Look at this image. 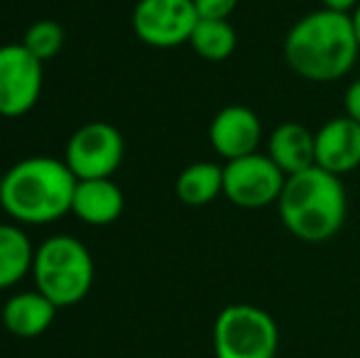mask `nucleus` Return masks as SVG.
<instances>
[{"label":"nucleus","mask_w":360,"mask_h":358,"mask_svg":"<svg viewBox=\"0 0 360 358\" xmlns=\"http://www.w3.org/2000/svg\"><path fill=\"white\" fill-rule=\"evenodd\" d=\"M22 44L39 59L47 62L54 59L64 47V27L54 20H39V23L30 25L27 32L22 37Z\"/></svg>","instance_id":"obj_18"},{"label":"nucleus","mask_w":360,"mask_h":358,"mask_svg":"<svg viewBox=\"0 0 360 358\" xmlns=\"http://www.w3.org/2000/svg\"><path fill=\"white\" fill-rule=\"evenodd\" d=\"M34 265L27 234L15 224H0V290L18 285Z\"/></svg>","instance_id":"obj_15"},{"label":"nucleus","mask_w":360,"mask_h":358,"mask_svg":"<svg viewBox=\"0 0 360 358\" xmlns=\"http://www.w3.org/2000/svg\"><path fill=\"white\" fill-rule=\"evenodd\" d=\"M125 143L118 128L103 120L81 125L69 138L64 162L76 179H105L120 167Z\"/></svg>","instance_id":"obj_7"},{"label":"nucleus","mask_w":360,"mask_h":358,"mask_svg":"<svg viewBox=\"0 0 360 358\" xmlns=\"http://www.w3.org/2000/svg\"><path fill=\"white\" fill-rule=\"evenodd\" d=\"M76 181L64 160L25 158L0 179V206L20 224H52L72 211Z\"/></svg>","instance_id":"obj_2"},{"label":"nucleus","mask_w":360,"mask_h":358,"mask_svg":"<svg viewBox=\"0 0 360 358\" xmlns=\"http://www.w3.org/2000/svg\"><path fill=\"white\" fill-rule=\"evenodd\" d=\"M238 3L240 0H194L199 18L209 20H228L233 10L238 8Z\"/></svg>","instance_id":"obj_19"},{"label":"nucleus","mask_w":360,"mask_h":358,"mask_svg":"<svg viewBox=\"0 0 360 358\" xmlns=\"http://www.w3.org/2000/svg\"><path fill=\"white\" fill-rule=\"evenodd\" d=\"M358 3H360V0H321L323 8L338 10V13H348V15H351L353 10L358 8Z\"/></svg>","instance_id":"obj_21"},{"label":"nucleus","mask_w":360,"mask_h":358,"mask_svg":"<svg viewBox=\"0 0 360 358\" xmlns=\"http://www.w3.org/2000/svg\"><path fill=\"white\" fill-rule=\"evenodd\" d=\"M343 106H346V115L353 118L356 123H360V79L351 84L346 89V96H343Z\"/></svg>","instance_id":"obj_20"},{"label":"nucleus","mask_w":360,"mask_h":358,"mask_svg":"<svg viewBox=\"0 0 360 358\" xmlns=\"http://www.w3.org/2000/svg\"><path fill=\"white\" fill-rule=\"evenodd\" d=\"M123 191L110 177L79 179L72 199V214L89 226H108L123 214Z\"/></svg>","instance_id":"obj_13"},{"label":"nucleus","mask_w":360,"mask_h":358,"mask_svg":"<svg viewBox=\"0 0 360 358\" xmlns=\"http://www.w3.org/2000/svg\"><path fill=\"white\" fill-rule=\"evenodd\" d=\"M316 167L331 174H348L360 167V123L348 115L328 118L314 133Z\"/></svg>","instance_id":"obj_11"},{"label":"nucleus","mask_w":360,"mask_h":358,"mask_svg":"<svg viewBox=\"0 0 360 358\" xmlns=\"http://www.w3.org/2000/svg\"><path fill=\"white\" fill-rule=\"evenodd\" d=\"M280 326L270 312L255 305H228L214 321L216 358H275Z\"/></svg>","instance_id":"obj_5"},{"label":"nucleus","mask_w":360,"mask_h":358,"mask_svg":"<svg viewBox=\"0 0 360 358\" xmlns=\"http://www.w3.org/2000/svg\"><path fill=\"white\" fill-rule=\"evenodd\" d=\"M199 23L194 0H140L133 10V30L147 47L172 49L189 44Z\"/></svg>","instance_id":"obj_8"},{"label":"nucleus","mask_w":360,"mask_h":358,"mask_svg":"<svg viewBox=\"0 0 360 358\" xmlns=\"http://www.w3.org/2000/svg\"><path fill=\"white\" fill-rule=\"evenodd\" d=\"M282 226L304 243H326L343 229L348 216L346 186L338 174L309 167L287 177L277 201Z\"/></svg>","instance_id":"obj_3"},{"label":"nucleus","mask_w":360,"mask_h":358,"mask_svg":"<svg viewBox=\"0 0 360 358\" xmlns=\"http://www.w3.org/2000/svg\"><path fill=\"white\" fill-rule=\"evenodd\" d=\"M42 62L20 44L0 47V115L18 118L34 108L42 94Z\"/></svg>","instance_id":"obj_9"},{"label":"nucleus","mask_w":360,"mask_h":358,"mask_svg":"<svg viewBox=\"0 0 360 358\" xmlns=\"http://www.w3.org/2000/svg\"><path fill=\"white\" fill-rule=\"evenodd\" d=\"M282 49L289 69L314 84L343 79L356 67L360 54L353 18L328 8L299 18L289 27Z\"/></svg>","instance_id":"obj_1"},{"label":"nucleus","mask_w":360,"mask_h":358,"mask_svg":"<svg viewBox=\"0 0 360 358\" xmlns=\"http://www.w3.org/2000/svg\"><path fill=\"white\" fill-rule=\"evenodd\" d=\"M351 18H353V27H356V37H358V44H360V3H358V8L351 13Z\"/></svg>","instance_id":"obj_22"},{"label":"nucleus","mask_w":360,"mask_h":358,"mask_svg":"<svg viewBox=\"0 0 360 358\" xmlns=\"http://www.w3.org/2000/svg\"><path fill=\"white\" fill-rule=\"evenodd\" d=\"M57 307L39 290L18 292L3 307V324L13 336L20 339H37L52 326Z\"/></svg>","instance_id":"obj_14"},{"label":"nucleus","mask_w":360,"mask_h":358,"mask_svg":"<svg viewBox=\"0 0 360 358\" xmlns=\"http://www.w3.org/2000/svg\"><path fill=\"white\" fill-rule=\"evenodd\" d=\"M189 44L206 62H226L238 47V34L228 20H209L199 18Z\"/></svg>","instance_id":"obj_17"},{"label":"nucleus","mask_w":360,"mask_h":358,"mask_svg":"<svg viewBox=\"0 0 360 358\" xmlns=\"http://www.w3.org/2000/svg\"><path fill=\"white\" fill-rule=\"evenodd\" d=\"M176 196L186 206H206L223 194V167L216 162H194L176 177Z\"/></svg>","instance_id":"obj_16"},{"label":"nucleus","mask_w":360,"mask_h":358,"mask_svg":"<svg viewBox=\"0 0 360 358\" xmlns=\"http://www.w3.org/2000/svg\"><path fill=\"white\" fill-rule=\"evenodd\" d=\"M211 148L216 150L218 158L238 160L245 155L257 153L262 143V120L248 106H226L214 115L209 125Z\"/></svg>","instance_id":"obj_10"},{"label":"nucleus","mask_w":360,"mask_h":358,"mask_svg":"<svg viewBox=\"0 0 360 358\" xmlns=\"http://www.w3.org/2000/svg\"><path fill=\"white\" fill-rule=\"evenodd\" d=\"M267 155L287 177H292L309 167H316V140L307 125L287 120L270 133Z\"/></svg>","instance_id":"obj_12"},{"label":"nucleus","mask_w":360,"mask_h":358,"mask_svg":"<svg viewBox=\"0 0 360 358\" xmlns=\"http://www.w3.org/2000/svg\"><path fill=\"white\" fill-rule=\"evenodd\" d=\"M34 285L57 309L79 305L94 285V258L72 236H52L34 250Z\"/></svg>","instance_id":"obj_4"},{"label":"nucleus","mask_w":360,"mask_h":358,"mask_svg":"<svg viewBox=\"0 0 360 358\" xmlns=\"http://www.w3.org/2000/svg\"><path fill=\"white\" fill-rule=\"evenodd\" d=\"M287 174L270 155L252 153L223 165V196L240 209H265L280 201Z\"/></svg>","instance_id":"obj_6"}]
</instances>
